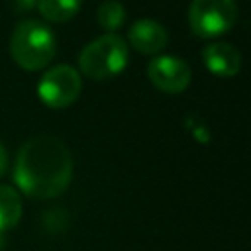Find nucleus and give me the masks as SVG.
I'll return each instance as SVG.
<instances>
[{"mask_svg":"<svg viewBox=\"0 0 251 251\" xmlns=\"http://www.w3.org/2000/svg\"><path fill=\"white\" fill-rule=\"evenodd\" d=\"M73 178V157L69 147L53 135L27 139L16 157L14 180L18 188L39 200L63 194Z\"/></svg>","mask_w":251,"mask_h":251,"instance_id":"f257e3e1","label":"nucleus"},{"mask_svg":"<svg viewBox=\"0 0 251 251\" xmlns=\"http://www.w3.org/2000/svg\"><path fill=\"white\" fill-rule=\"evenodd\" d=\"M57 51V39L53 29L39 20L20 22L10 37V55L24 71L45 69Z\"/></svg>","mask_w":251,"mask_h":251,"instance_id":"f03ea898","label":"nucleus"},{"mask_svg":"<svg viewBox=\"0 0 251 251\" xmlns=\"http://www.w3.org/2000/svg\"><path fill=\"white\" fill-rule=\"evenodd\" d=\"M129 61L126 39L116 33H106L82 47L78 55V69L92 80H106L120 75Z\"/></svg>","mask_w":251,"mask_h":251,"instance_id":"7ed1b4c3","label":"nucleus"},{"mask_svg":"<svg viewBox=\"0 0 251 251\" xmlns=\"http://www.w3.org/2000/svg\"><path fill=\"white\" fill-rule=\"evenodd\" d=\"M237 20L233 0H192L188 8V24L196 37L214 39L227 33Z\"/></svg>","mask_w":251,"mask_h":251,"instance_id":"20e7f679","label":"nucleus"},{"mask_svg":"<svg viewBox=\"0 0 251 251\" xmlns=\"http://www.w3.org/2000/svg\"><path fill=\"white\" fill-rule=\"evenodd\" d=\"M82 88L80 75L71 65H55L43 73L37 84V94L41 102L49 108H67L71 106Z\"/></svg>","mask_w":251,"mask_h":251,"instance_id":"39448f33","label":"nucleus"},{"mask_svg":"<svg viewBox=\"0 0 251 251\" xmlns=\"http://www.w3.org/2000/svg\"><path fill=\"white\" fill-rule=\"evenodd\" d=\"M147 76L155 88L167 94H178L190 84V67L175 55H159L151 59L147 67Z\"/></svg>","mask_w":251,"mask_h":251,"instance_id":"423d86ee","label":"nucleus"},{"mask_svg":"<svg viewBox=\"0 0 251 251\" xmlns=\"http://www.w3.org/2000/svg\"><path fill=\"white\" fill-rule=\"evenodd\" d=\"M127 41L135 51H139L143 55H155L165 49L169 35H167V29L159 22L143 18V20H137L135 24H131V27L127 31Z\"/></svg>","mask_w":251,"mask_h":251,"instance_id":"0eeeda50","label":"nucleus"},{"mask_svg":"<svg viewBox=\"0 0 251 251\" xmlns=\"http://www.w3.org/2000/svg\"><path fill=\"white\" fill-rule=\"evenodd\" d=\"M202 61L204 65L208 67V71L216 76H222V78H229V76H235L241 69V55L239 51L226 43V41H214V43H208L204 49H202Z\"/></svg>","mask_w":251,"mask_h":251,"instance_id":"6e6552de","label":"nucleus"},{"mask_svg":"<svg viewBox=\"0 0 251 251\" xmlns=\"http://www.w3.org/2000/svg\"><path fill=\"white\" fill-rule=\"evenodd\" d=\"M22 218V198L16 188L0 184V233L12 229Z\"/></svg>","mask_w":251,"mask_h":251,"instance_id":"1a4fd4ad","label":"nucleus"},{"mask_svg":"<svg viewBox=\"0 0 251 251\" xmlns=\"http://www.w3.org/2000/svg\"><path fill=\"white\" fill-rule=\"evenodd\" d=\"M80 4L82 0H37V10L47 22L63 24L78 14Z\"/></svg>","mask_w":251,"mask_h":251,"instance_id":"9d476101","label":"nucleus"},{"mask_svg":"<svg viewBox=\"0 0 251 251\" xmlns=\"http://www.w3.org/2000/svg\"><path fill=\"white\" fill-rule=\"evenodd\" d=\"M96 20H98V25L108 31V33H114L116 29H120L124 25V20H126V8L122 2L118 0H106L100 4L98 12H96Z\"/></svg>","mask_w":251,"mask_h":251,"instance_id":"9b49d317","label":"nucleus"},{"mask_svg":"<svg viewBox=\"0 0 251 251\" xmlns=\"http://www.w3.org/2000/svg\"><path fill=\"white\" fill-rule=\"evenodd\" d=\"M12 6H14V12L25 14L37 6V0H12Z\"/></svg>","mask_w":251,"mask_h":251,"instance_id":"f8f14e48","label":"nucleus"},{"mask_svg":"<svg viewBox=\"0 0 251 251\" xmlns=\"http://www.w3.org/2000/svg\"><path fill=\"white\" fill-rule=\"evenodd\" d=\"M6 169H8V153H6L4 145L0 143V176L6 173Z\"/></svg>","mask_w":251,"mask_h":251,"instance_id":"ddd939ff","label":"nucleus"}]
</instances>
